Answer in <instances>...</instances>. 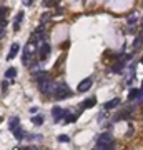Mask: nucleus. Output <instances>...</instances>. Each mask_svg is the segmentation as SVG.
Returning <instances> with one entry per match:
<instances>
[{"mask_svg": "<svg viewBox=\"0 0 143 150\" xmlns=\"http://www.w3.org/2000/svg\"><path fill=\"white\" fill-rule=\"evenodd\" d=\"M38 83V87H40L42 90V94L43 95H47V97H55V92H57V85L58 83H55L50 77H47V78H43V80H40V82H37Z\"/></svg>", "mask_w": 143, "mask_h": 150, "instance_id": "f257e3e1", "label": "nucleus"}, {"mask_svg": "<svg viewBox=\"0 0 143 150\" xmlns=\"http://www.w3.org/2000/svg\"><path fill=\"white\" fill-rule=\"evenodd\" d=\"M34 48H35V42H28L27 45L23 47V52H22V62H23V65L30 63V57L34 55Z\"/></svg>", "mask_w": 143, "mask_h": 150, "instance_id": "f03ea898", "label": "nucleus"}, {"mask_svg": "<svg viewBox=\"0 0 143 150\" xmlns=\"http://www.w3.org/2000/svg\"><path fill=\"white\" fill-rule=\"evenodd\" d=\"M72 95V90L68 89L65 83L62 82L57 85V92H55V98H58V100H63V98H67V97Z\"/></svg>", "mask_w": 143, "mask_h": 150, "instance_id": "7ed1b4c3", "label": "nucleus"}, {"mask_svg": "<svg viewBox=\"0 0 143 150\" xmlns=\"http://www.w3.org/2000/svg\"><path fill=\"white\" fill-rule=\"evenodd\" d=\"M37 52H38V58L43 62V60L48 58V55H50V52H52V47H50V43H47V42H42L40 47L37 48Z\"/></svg>", "mask_w": 143, "mask_h": 150, "instance_id": "20e7f679", "label": "nucleus"}, {"mask_svg": "<svg viewBox=\"0 0 143 150\" xmlns=\"http://www.w3.org/2000/svg\"><path fill=\"white\" fill-rule=\"evenodd\" d=\"M34 42L35 43H38V42H45V25L40 23L37 30L34 32Z\"/></svg>", "mask_w": 143, "mask_h": 150, "instance_id": "39448f33", "label": "nucleus"}, {"mask_svg": "<svg viewBox=\"0 0 143 150\" xmlns=\"http://www.w3.org/2000/svg\"><path fill=\"white\" fill-rule=\"evenodd\" d=\"M52 115H53L55 122H60L63 118H67L65 115H68V110H63V109H60V107H53V109H52Z\"/></svg>", "mask_w": 143, "mask_h": 150, "instance_id": "423d86ee", "label": "nucleus"}, {"mask_svg": "<svg viewBox=\"0 0 143 150\" xmlns=\"http://www.w3.org/2000/svg\"><path fill=\"white\" fill-rule=\"evenodd\" d=\"M112 142H115V140H113V135L110 132H105V133H102V135L96 138V145H108Z\"/></svg>", "mask_w": 143, "mask_h": 150, "instance_id": "0eeeda50", "label": "nucleus"}, {"mask_svg": "<svg viewBox=\"0 0 143 150\" xmlns=\"http://www.w3.org/2000/svg\"><path fill=\"white\" fill-rule=\"evenodd\" d=\"M90 87H92V78H85V80H82V82L78 83L77 90H78V92H87Z\"/></svg>", "mask_w": 143, "mask_h": 150, "instance_id": "6e6552de", "label": "nucleus"}, {"mask_svg": "<svg viewBox=\"0 0 143 150\" xmlns=\"http://www.w3.org/2000/svg\"><path fill=\"white\" fill-rule=\"evenodd\" d=\"M20 52V45L18 43H12V47H10V52H8L7 55V60H12V58H15V55Z\"/></svg>", "mask_w": 143, "mask_h": 150, "instance_id": "1a4fd4ad", "label": "nucleus"}, {"mask_svg": "<svg viewBox=\"0 0 143 150\" xmlns=\"http://www.w3.org/2000/svg\"><path fill=\"white\" fill-rule=\"evenodd\" d=\"M12 132H14V137L17 138V140H18V142H22V140H23V137H25V132H23V129H22L20 125H18L17 129H14Z\"/></svg>", "mask_w": 143, "mask_h": 150, "instance_id": "9d476101", "label": "nucleus"}, {"mask_svg": "<svg viewBox=\"0 0 143 150\" xmlns=\"http://www.w3.org/2000/svg\"><path fill=\"white\" fill-rule=\"evenodd\" d=\"M95 105H96V98L95 97H90L87 100H83L82 109H92V107H95Z\"/></svg>", "mask_w": 143, "mask_h": 150, "instance_id": "9b49d317", "label": "nucleus"}, {"mask_svg": "<svg viewBox=\"0 0 143 150\" xmlns=\"http://www.w3.org/2000/svg\"><path fill=\"white\" fill-rule=\"evenodd\" d=\"M140 97H142V90H140V89H131V90H130L128 100H135V98L140 100Z\"/></svg>", "mask_w": 143, "mask_h": 150, "instance_id": "f8f14e48", "label": "nucleus"}, {"mask_svg": "<svg viewBox=\"0 0 143 150\" xmlns=\"http://www.w3.org/2000/svg\"><path fill=\"white\" fill-rule=\"evenodd\" d=\"M22 19H23V12H22V10H20V12L17 14V17H15V20H14V30H15V32H17V30L20 28Z\"/></svg>", "mask_w": 143, "mask_h": 150, "instance_id": "ddd939ff", "label": "nucleus"}, {"mask_svg": "<svg viewBox=\"0 0 143 150\" xmlns=\"http://www.w3.org/2000/svg\"><path fill=\"white\" fill-rule=\"evenodd\" d=\"M18 125H20V118H18V117H12V118L8 120V129H10V130L17 129Z\"/></svg>", "mask_w": 143, "mask_h": 150, "instance_id": "4468645a", "label": "nucleus"}, {"mask_svg": "<svg viewBox=\"0 0 143 150\" xmlns=\"http://www.w3.org/2000/svg\"><path fill=\"white\" fill-rule=\"evenodd\" d=\"M136 20H138V12H131V14L127 17V23H128V25H135Z\"/></svg>", "mask_w": 143, "mask_h": 150, "instance_id": "2eb2a0df", "label": "nucleus"}, {"mask_svg": "<svg viewBox=\"0 0 143 150\" xmlns=\"http://www.w3.org/2000/svg\"><path fill=\"white\" fill-rule=\"evenodd\" d=\"M120 103V98H112V100H108V102L105 103V110H110V109H115L116 105Z\"/></svg>", "mask_w": 143, "mask_h": 150, "instance_id": "dca6fc26", "label": "nucleus"}, {"mask_svg": "<svg viewBox=\"0 0 143 150\" xmlns=\"http://www.w3.org/2000/svg\"><path fill=\"white\" fill-rule=\"evenodd\" d=\"M15 75H17V68H15V67L7 68V72H5V77H7V78H14Z\"/></svg>", "mask_w": 143, "mask_h": 150, "instance_id": "f3484780", "label": "nucleus"}, {"mask_svg": "<svg viewBox=\"0 0 143 150\" xmlns=\"http://www.w3.org/2000/svg\"><path fill=\"white\" fill-rule=\"evenodd\" d=\"M32 123H34V125H42V123H43V117L42 115H34L32 117Z\"/></svg>", "mask_w": 143, "mask_h": 150, "instance_id": "a211bd4d", "label": "nucleus"}, {"mask_svg": "<svg viewBox=\"0 0 143 150\" xmlns=\"http://www.w3.org/2000/svg\"><path fill=\"white\" fill-rule=\"evenodd\" d=\"M125 65H127V62L120 60V62H118V63L115 65V67H113V72H120V70H122V68L125 67Z\"/></svg>", "mask_w": 143, "mask_h": 150, "instance_id": "6ab92c4d", "label": "nucleus"}, {"mask_svg": "<svg viewBox=\"0 0 143 150\" xmlns=\"http://www.w3.org/2000/svg\"><path fill=\"white\" fill-rule=\"evenodd\" d=\"M57 140L62 142V143H67V142H70V137H68V135H58V137H57Z\"/></svg>", "mask_w": 143, "mask_h": 150, "instance_id": "aec40b11", "label": "nucleus"}, {"mask_svg": "<svg viewBox=\"0 0 143 150\" xmlns=\"http://www.w3.org/2000/svg\"><path fill=\"white\" fill-rule=\"evenodd\" d=\"M142 43H143V35H142V37L138 35V37L135 39V42H133V48H136L138 45H142Z\"/></svg>", "mask_w": 143, "mask_h": 150, "instance_id": "412c9836", "label": "nucleus"}, {"mask_svg": "<svg viewBox=\"0 0 143 150\" xmlns=\"http://www.w3.org/2000/svg\"><path fill=\"white\" fill-rule=\"evenodd\" d=\"M47 20H50V14H43L40 17V23H43V25H45V23H47Z\"/></svg>", "mask_w": 143, "mask_h": 150, "instance_id": "4be33fe9", "label": "nucleus"}, {"mask_svg": "<svg viewBox=\"0 0 143 150\" xmlns=\"http://www.w3.org/2000/svg\"><path fill=\"white\" fill-rule=\"evenodd\" d=\"M55 5V0H43V7H52Z\"/></svg>", "mask_w": 143, "mask_h": 150, "instance_id": "5701e85b", "label": "nucleus"}, {"mask_svg": "<svg viewBox=\"0 0 143 150\" xmlns=\"http://www.w3.org/2000/svg\"><path fill=\"white\" fill-rule=\"evenodd\" d=\"M7 89H8V83L3 82V83H2V94H5V92H7Z\"/></svg>", "mask_w": 143, "mask_h": 150, "instance_id": "b1692460", "label": "nucleus"}, {"mask_svg": "<svg viewBox=\"0 0 143 150\" xmlns=\"http://www.w3.org/2000/svg\"><path fill=\"white\" fill-rule=\"evenodd\" d=\"M22 2H23V5H27V7L28 5H32V0H22Z\"/></svg>", "mask_w": 143, "mask_h": 150, "instance_id": "393cba45", "label": "nucleus"}, {"mask_svg": "<svg viewBox=\"0 0 143 150\" xmlns=\"http://www.w3.org/2000/svg\"><path fill=\"white\" fill-rule=\"evenodd\" d=\"M140 63H143V55H142V58H140Z\"/></svg>", "mask_w": 143, "mask_h": 150, "instance_id": "a878e982", "label": "nucleus"}, {"mask_svg": "<svg viewBox=\"0 0 143 150\" xmlns=\"http://www.w3.org/2000/svg\"><path fill=\"white\" fill-rule=\"evenodd\" d=\"M140 90H142V94H143V82H142V89H140Z\"/></svg>", "mask_w": 143, "mask_h": 150, "instance_id": "bb28decb", "label": "nucleus"}, {"mask_svg": "<svg viewBox=\"0 0 143 150\" xmlns=\"http://www.w3.org/2000/svg\"><path fill=\"white\" fill-rule=\"evenodd\" d=\"M142 28H143V19H142Z\"/></svg>", "mask_w": 143, "mask_h": 150, "instance_id": "cd10ccee", "label": "nucleus"}]
</instances>
